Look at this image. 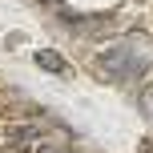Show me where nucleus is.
I'll return each instance as SVG.
<instances>
[{"label": "nucleus", "instance_id": "obj_3", "mask_svg": "<svg viewBox=\"0 0 153 153\" xmlns=\"http://www.w3.org/2000/svg\"><path fill=\"white\" fill-rule=\"evenodd\" d=\"M137 105H141V113H145L149 121H153V85H149V89H141V97H137Z\"/></svg>", "mask_w": 153, "mask_h": 153}, {"label": "nucleus", "instance_id": "obj_2", "mask_svg": "<svg viewBox=\"0 0 153 153\" xmlns=\"http://www.w3.org/2000/svg\"><path fill=\"white\" fill-rule=\"evenodd\" d=\"M32 61H36L45 73H53V76H69V73H73V69H69V61H65L56 48H40V53H32Z\"/></svg>", "mask_w": 153, "mask_h": 153}, {"label": "nucleus", "instance_id": "obj_1", "mask_svg": "<svg viewBox=\"0 0 153 153\" xmlns=\"http://www.w3.org/2000/svg\"><path fill=\"white\" fill-rule=\"evenodd\" d=\"M93 69H101V76H109V81H141L149 69V61L137 53V48H129V40H121V45H109L101 48L97 56H93Z\"/></svg>", "mask_w": 153, "mask_h": 153}]
</instances>
